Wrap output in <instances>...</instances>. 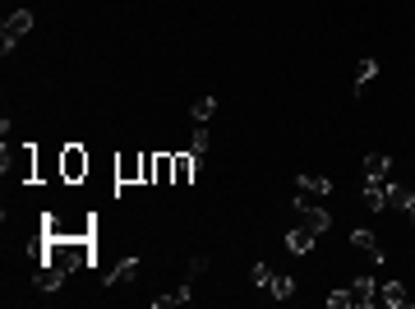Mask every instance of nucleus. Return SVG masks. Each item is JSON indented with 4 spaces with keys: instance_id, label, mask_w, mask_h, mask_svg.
Returning a JSON list of instances; mask_svg holds the SVG:
<instances>
[{
    "instance_id": "1",
    "label": "nucleus",
    "mask_w": 415,
    "mask_h": 309,
    "mask_svg": "<svg viewBox=\"0 0 415 309\" xmlns=\"http://www.w3.org/2000/svg\"><path fill=\"white\" fill-rule=\"evenodd\" d=\"M46 263H56L65 273L92 268V235H51L46 240Z\"/></svg>"
},
{
    "instance_id": "2",
    "label": "nucleus",
    "mask_w": 415,
    "mask_h": 309,
    "mask_svg": "<svg viewBox=\"0 0 415 309\" xmlns=\"http://www.w3.org/2000/svg\"><path fill=\"white\" fill-rule=\"evenodd\" d=\"M88 153H83V148H78V143H65L61 148V180L65 185H78V180H83V175H88Z\"/></svg>"
},
{
    "instance_id": "3",
    "label": "nucleus",
    "mask_w": 415,
    "mask_h": 309,
    "mask_svg": "<svg viewBox=\"0 0 415 309\" xmlns=\"http://www.w3.org/2000/svg\"><path fill=\"white\" fill-rule=\"evenodd\" d=\"M116 180H120V185H143V153L116 157Z\"/></svg>"
},
{
    "instance_id": "4",
    "label": "nucleus",
    "mask_w": 415,
    "mask_h": 309,
    "mask_svg": "<svg viewBox=\"0 0 415 309\" xmlns=\"http://www.w3.org/2000/svg\"><path fill=\"white\" fill-rule=\"evenodd\" d=\"M351 305L374 309V305H379V281H374V277H355L351 281Z\"/></svg>"
},
{
    "instance_id": "5",
    "label": "nucleus",
    "mask_w": 415,
    "mask_h": 309,
    "mask_svg": "<svg viewBox=\"0 0 415 309\" xmlns=\"http://www.w3.org/2000/svg\"><path fill=\"white\" fill-rule=\"evenodd\" d=\"M300 217H305L300 226H305V231H314V235H323V231H328V226H332V217L323 213L319 203H309V208H300Z\"/></svg>"
},
{
    "instance_id": "6",
    "label": "nucleus",
    "mask_w": 415,
    "mask_h": 309,
    "mask_svg": "<svg viewBox=\"0 0 415 309\" xmlns=\"http://www.w3.org/2000/svg\"><path fill=\"white\" fill-rule=\"evenodd\" d=\"M14 175H19V180H28V185H32V180H37V148H32V143H28V148H19Z\"/></svg>"
},
{
    "instance_id": "7",
    "label": "nucleus",
    "mask_w": 415,
    "mask_h": 309,
    "mask_svg": "<svg viewBox=\"0 0 415 309\" xmlns=\"http://www.w3.org/2000/svg\"><path fill=\"white\" fill-rule=\"evenodd\" d=\"M65 277H70V273L56 268V263H42V268H37V286H42V291H61Z\"/></svg>"
},
{
    "instance_id": "8",
    "label": "nucleus",
    "mask_w": 415,
    "mask_h": 309,
    "mask_svg": "<svg viewBox=\"0 0 415 309\" xmlns=\"http://www.w3.org/2000/svg\"><path fill=\"white\" fill-rule=\"evenodd\" d=\"M365 175L369 180H387V175H392V157L387 153H369L365 157Z\"/></svg>"
},
{
    "instance_id": "9",
    "label": "nucleus",
    "mask_w": 415,
    "mask_h": 309,
    "mask_svg": "<svg viewBox=\"0 0 415 309\" xmlns=\"http://www.w3.org/2000/svg\"><path fill=\"white\" fill-rule=\"evenodd\" d=\"M351 249H360V254H369V259L383 263V249H379V235L374 231H351Z\"/></svg>"
},
{
    "instance_id": "10",
    "label": "nucleus",
    "mask_w": 415,
    "mask_h": 309,
    "mask_svg": "<svg viewBox=\"0 0 415 309\" xmlns=\"http://www.w3.org/2000/svg\"><path fill=\"white\" fill-rule=\"evenodd\" d=\"M379 300H383L387 309H406V305H411V291H406L401 281H387L383 291H379Z\"/></svg>"
},
{
    "instance_id": "11",
    "label": "nucleus",
    "mask_w": 415,
    "mask_h": 309,
    "mask_svg": "<svg viewBox=\"0 0 415 309\" xmlns=\"http://www.w3.org/2000/svg\"><path fill=\"white\" fill-rule=\"evenodd\" d=\"M199 162L203 157H194V153H175V185H189L194 171H199Z\"/></svg>"
},
{
    "instance_id": "12",
    "label": "nucleus",
    "mask_w": 415,
    "mask_h": 309,
    "mask_svg": "<svg viewBox=\"0 0 415 309\" xmlns=\"http://www.w3.org/2000/svg\"><path fill=\"white\" fill-rule=\"evenodd\" d=\"M32 23H37V19H32V10H14V14L5 19V37H23Z\"/></svg>"
},
{
    "instance_id": "13",
    "label": "nucleus",
    "mask_w": 415,
    "mask_h": 309,
    "mask_svg": "<svg viewBox=\"0 0 415 309\" xmlns=\"http://www.w3.org/2000/svg\"><path fill=\"white\" fill-rule=\"evenodd\" d=\"M314 240H319V235H314V231H305V226L286 231V249H291V254H309V249H314Z\"/></svg>"
},
{
    "instance_id": "14",
    "label": "nucleus",
    "mask_w": 415,
    "mask_h": 309,
    "mask_svg": "<svg viewBox=\"0 0 415 309\" xmlns=\"http://www.w3.org/2000/svg\"><path fill=\"white\" fill-rule=\"evenodd\" d=\"M300 189L314 194V199H328V194H332V180H328V175H300Z\"/></svg>"
},
{
    "instance_id": "15",
    "label": "nucleus",
    "mask_w": 415,
    "mask_h": 309,
    "mask_svg": "<svg viewBox=\"0 0 415 309\" xmlns=\"http://www.w3.org/2000/svg\"><path fill=\"white\" fill-rule=\"evenodd\" d=\"M268 295H273V300H291V295H295V277H281V273H273V281H268Z\"/></svg>"
},
{
    "instance_id": "16",
    "label": "nucleus",
    "mask_w": 415,
    "mask_h": 309,
    "mask_svg": "<svg viewBox=\"0 0 415 309\" xmlns=\"http://www.w3.org/2000/svg\"><path fill=\"white\" fill-rule=\"evenodd\" d=\"M374 74H379V61H374V56H365V61L355 65V93H365Z\"/></svg>"
},
{
    "instance_id": "17",
    "label": "nucleus",
    "mask_w": 415,
    "mask_h": 309,
    "mask_svg": "<svg viewBox=\"0 0 415 309\" xmlns=\"http://www.w3.org/2000/svg\"><path fill=\"white\" fill-rule=\"evenodd\" d=\"M365 203L374 208V213H383V208H387V189H383V180H369V185H365Z\"/></svg>"
},
{
    "instance_id": "18",
    "label": "nucleus",
    "mask_w": 415,
    "mask_h": 309,
    "mask_svg": "<svg viewBox=\"0 0 415 309\" xmlns=\"http://www.w3.org/2000/svg\"><path fill=\"white\" fill-rule=\"evenodd\" d=\"M189 300H194V291H189V286H175L171 295H157L153 305H157V309H171V305H189Z\"/></svg>"
},
{
    "instance_id": "19",
    "label": "nucleus",
    "mask_w": 415,
    "mask_h": 309,
    "mask_svg": "<svg viewBox=\"0 0 415 309\" xmlns=\"http://www.w3.org/2000/svg\"><path fill=\"white\" fill-rule=\"evenodd\" d=\"M383 189H387V208H406V203H411V189H406V185L383 180Z\"/></svg>"
},
{
    "instance_id": "20",
    "label": "nucleus",
    "mask_w": 415,
    "mask_h": 309,
    "mask_svg": "<svg viewBox=\"0 0 415 309\" xmlns=\"http://www.w3.org/2000/svg\"><path fill=\"white\" fill-rule=\"evenodd\" d=\"M213 111H217V97H199L189 116H194V120H199V125H208V120H213Z\"/></svg>"
},
{
    "instance_id": "21",
    "label": "nucleus",
    "mask_w": 415,
    "mask_h": 309,
    "mask_svg": "<svg viewBox=\"0 0 415 309\" xmlns=\"http://www.w3.org/2000/svg\"><path fill=\"white\" fill-rule=\"evenodd\" d=\"M138 277V259H125L116 273H111V281H134Z\"/></svg>"
},
{
    "instance_id": "22",
    "label": "nucleus",
    "mask_w": 415,
    "mask_h": 309,
    "mask_svg": "<svg viewBox=\"0 0 415 309\" xmlns=\"http://www.w3.org/2000/svg\"><path fill=\"white\" fill-rule=\"evenodd\" d=\"M208 148H213V139H208V129L199 125V129H194V143H189V153H194V157H203Z\"/></svg>"
},
{
    "instance_id": "23",
    "label": "nucleus",
    "mask_w": 415,
    "mask_h": 309,
    "mask_svg": "<svg viewBox=\"0 0 415 309\" xmlns=\"http://www.w3.org/2000/svg\"><path fill=\"white\" fill-rule=\"evenodd\" d=\"M249 281H254V286H268V281H273V268H268V263H254V268H249Z\"/></svg>"
},
{
    "instance_id": "24",
    "label": "nucleus",
    "mask_w": 415,
    "mask_h": 309,
    "mask_svg": "<svg viewBox=\"0 0 415 309\" xmlns=\"http://www.w3.org/2000/svg\"><path fill=\"white\" fill-rule=\"evenodd\" d=\"M153 171H157V153H143V185H153Z\"/></svg>"
},
{
    "instance_id": "25",
    "label": "nucleus",
    "mask_w": 415,
    "mask_h": 309,
    "mask_svg": "<svg viewBox=\"0 0 415 309\" xmlns=\"http://www.w3.org/2000/svg\"><path fill=\"white\" fill-rule=\"evenodd\" d=\"M328 305L332 309H351V291H332L328 295Z\"/></svg>"
},
{
    "instance_id": "26",
    "label": "nucleus",
    "mask_w": 415,
    "mask_h": 309,
    "mask_svg": "<svg viewBox=\"0 0 415 309\" xmlns=\"http://www.w3.org/2000/svg\"><path fill=\"white\" fill-rule=\"evenodd\" d=\"M406 213H411V222H415V194H411V203H406Z\"/></svg>"
}]
</instances>
